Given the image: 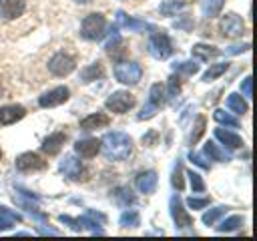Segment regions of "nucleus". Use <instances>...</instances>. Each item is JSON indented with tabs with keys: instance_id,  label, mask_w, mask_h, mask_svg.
<instances>
[{
	"instance_id": "obj_1",
	"label": "nucleus",
	"mask_w": 257,
	"mask_h": 241,
	"mask_svg": "<svg viewBox=\"0 0 257 241\" xmlns=\"http://www.w3.org/2000/svg\"><path fill=\"white\" fill-rule=\"evenodd\" d=\"M100 149L108 161H124L133 153V139L126 133L112 131V133H106L102 137Z\"/></svg>"
},
{
	"instance_id": "obj_2",
	"label": "nucleus",
	"mask_w": 257,
	"mask_h": 241,
	"mask_svg": "<svg viewBox=\"0 0 257 241\" xmlns=\"http://www.w3.org/2000/svg\"><path fill=\"white\" fill-rule=\"evenodd\" d=\"M149 52L151 56L163 60V58H169L171 52H173V44L169 40V36L163 32V30H155L153 28V34L149 38Z\"/></svg>"
},
{
	"instance_id": "obj_3",
	"label": "nucleus",
	"mask_w": 257,
	"mask_h": 241,
	"mask_svg": "<svg viewBox=\"0 0 257 241\" xmlns=\"http://www.w3.org/2000/svg\"><path fill=\"white\" fill-rule=\"evenodd\" d=\"M114 76L118 82L122 84H137L143 76V68L139 62H131V60H122L114 66Z\"/></svg>"
},
{
	"instance_id": "obj_4",
	"label": "nucleus",
	"mask_w": 257,
	"mask_h": 241,
	"mask_svg": "<svg viewBox=\"0 0 257 241\" xmlns=\"http://www.w3.org/2000/svg\"><path fill=\"white\" fill-rule=\"evenodd\" d=\"M104 26H106V20L102 14H88L84 20H82V26H80V34L86 38V40H98L104 32Z\"/></svg>"
},
{
	"instance_id": "obj_5",
	"label": "nucleus",
	"mask_w": 257,
	"mask_h": 241,
	"mask_svg": "<svg viewBox=\"0 0 257 241\" xmlns=\"http://www.w3.org/2000/svg\"><path fill=\"white\" fill-rule=\"evenodd\" d=\"M133 106H135V96L128 90H114L106 98V108L116 112V114H122V112H126Z\"/></svg>"
},
{
	"instance_id": "obj_6",
	"label": "nucleus",
	"mask_w": 257,
	"mask_h": 241,
	"mask_svg": "<svg viewBox=\"0 0 257 241\" xmlns=\"http://www.w3.org/2000/svg\"><path fill=\"white\" fill-rule=\"evenodd\" d=\"M74 66H76L74 58H72L70 54H66V52H56V54L48 60V70H50L52 74H56V76H66V74H70V72L74 70Z\"/></svg>"
},
{
	"instance_id": "obj_7",
	"label": "nucleus",
	"mask_w": 257,
	"mask_h": 241,
	"mask_svg": "<svg viewBox=\"0 0 257 241\" xmlns=\"http://www.w3.org/2000/svg\"><path fill=\"white\" fill-rule=\"evenodd\" d=\"M169 207H171V215L175 219V227L177 229H187V227H193V217L187 213V209L183 207V201L179 195H173L171 201H169Z\"/></svg>"
},
{
	"instance_id": "obj_8",
	"label": "nucleus",
	"mask_w": 257,
	"mask_h": 241,
	"mask_svg": "<svg viewBox=\"0 0 257 241\" xmlns=\"http://www.w3.org/2000/svg\"><path fill=\"white\" fill-rule=\"evenodd\" d=\"M221 32H223V36H227V38H237V36H243V32H245V24H243V20H241V16H237V14H225L223 18H221Z\"/></svg>"
},
{
	"instance_id": "obj_9",
	"label": "nucleus",
	"mask_w": 257,
	"mask_h": 241,
	"mask_svg": "<svg viewBox=\"0 0 257 241\" xmlns=\"http://www.w3.org/2000/svg\"><path fill=\"white\" fill-rule=\"evenodd\" d=\"M44 167H46V161L42 157H38L36 153H22L20 157H16V169L22 173L42 171Z\"/></svg>"
},
{
	"instance_id": "obj_10",
	"label": "nucleus",
	"mask_w": 257,
	"mask_h": 241,
	"mask_svg": "<svg viewBox=\"0 0 257 241\" xmlns=\"http://www.w3.org/2000/svg\"><path fill=\"white\" fill-rule=\"evenodd\" d=\"M68 94H70V90H68L66 86H56V88H52V90L44 92V94L38 98V104H40V106H44V108L58 106V104H62V102H66V100H68Z\"/></svg>"
},
{
	"instance_id": "obj_11",
	"label": "nucleus",
	"mask_w": 257,
	"mask_h": 241,
	"mask_svg": "<svg viewBox=\"0 0 257 241\" xmlns=\"http://www.w3.org/2000/svg\"><path fill=\"white\" fill-rule=\"evenodd\" d=\"M60 171H62L68 179H72V181L84 179V177H82V175H84V169H82L80 161H76L72 155H66V157L60 161Z\"/></svg>"
},
{
	"instance_id": "obj_12",
	"label": "nucleus",
	"mask_w": 257,
	"mask_h": 241,
	"mask_svg": "<svg viewBox=\"0 0 257 241\" xmlns=\"http://www.w3.org/2000/svg\"><path fill=\"white\" fill-rule=\"evenodd\" d=\"M24 8H26L24 0H0V16L6 20L18 18L24 12Z\"/></svg>"
},
{
	"instance_id": "obj_13",
	"label": "nucleus",
	"mask_w": 257,
	"mask_h": 241,
	"mask_svg": "<svg viewBox=\"0 0 257 241\" xmlns=\"http://www.w3.org/2000/svg\"><path fill=\"white\" fill-rule=\"evenodd\" d=\"M74 151L84 159H92L100 151V141L98 139H80L74 143Z\"/></svg>"
},
{
	"instance_id": "obj_14",
	"label": "nucleus",
	"mask_w": 257,
	"mask_h": 241,
	"mask_svg": "<svg viewBox=\"0 0 257 241\" xmlns=\"http://www.w3.org/2000/svg\"><path fill=\"white\" fill-rule=\"evenodd\" d=\"M24 114H26V110H24V106H20V104H6V106H0V125H12V123L20 120Z\"/></svg>"
},
{
	"instance_id": "obj_15",
	"label": "nucleus",
	"mask_w": 257,
	"mask_h": 241,
	"mask_svg": "<svg viewBox=\"0 0 257 241\" xmlns=\"http://www.w3.org/2000/svg\"><path fill=\"white\" fill-rule=\"evenodd\" d=\"M157 181H159V177H157L155 171H143V173H139L137 179H135L137 189H139L141 193H153V191L157 189Z\"/></svg>"
},
{
	"instance_id": "obj_16",
	"label": "nucleus",
	"mask_w": 257,
	"mask_h": 241,
	"mask_svg": "<svg viewBox=\"0 0 257 241\" xmlns=\"http://www.w3.org/2000/svg\"><path fill=\"white\" fill-rule=\"evenodd\" d=\"M116 26H122V28L135 30V32H139V30H145V28H153L151 24H147V22H143V20H137V18H131V16H126L122 10H118V12H116Z\"/></svg>"
},
{
	"instance_id": "obj_17",
	"label": "nucleus",
	"mask_w": 257,
	"mask_h": 241,
	"mask_svg": "<svg viewBox=\"0 0 257 241\" xmlns=\"http://www.w3.org/2000/svg\"><path fill=\"white\" fill-rule=\"evenodd\" d=\"M64 141H66V135H64V133H52V135H48V137L44 139L42 151H44L46 155H56V153L62 149Z\"/></svg>"
},
{
	"instance_id": "obj_18",
	"label": "nucleus",
	"mask_w": 257,
	"mask_h": 241,
	"mask_svg": "<svg viewBox=\"0 0 257 241\" xmlns=\"http://www.w3.org/2000/svg\"><path fill=\"white\" fill-rule=\"evenodd\" d=\"M108 123H110L108 114H104V112H96V114H88L86 118H82V120H80V129H82V131L102 129V127H106Z\"/></svg>"
},
{
	"instance_id": "obj_19",
	"label": "nucleus",
	"mask_w": 257,
	"mask_h": 241,
	"mask_svg": "<svg viewBox=\"0 0 257 241\" xmlns=\"http://www.w3.org/2000/svg\"><path fill=\"white\" fill-rule=\"evenodd\" d=\"M215 137L227 147V149H239V147H243V139L239 137V135H235V133H231V131H227V129H215Z\"/></svg>"
},
{
	"instance_id": "obj_20",
	"label": "nucleus",
	"mask_w": 257,
	"mask_h": 241,
	"mask_svg": "<svg viewBox=\"0 0 257 241\" xmlns=\"http://www.w3.org/2000/svg\"><path fill=\"white\" fill-rule=\"evenodd\" d=\"M20 221H22V217L18 213H14L8 207H0V231H6V229H10L12 225H16Z\"/></svg>"
},
{
	"instance_id": "obj_21",
	"label": "nucleus",
	"mask_w": 257,
	"mask_h": 241,
	"mask_svg": "<svg viewBox=\"0 0 257 241\" xmlns=\"http://www.w3.org/2000/svg\"><path fill=\"white\" fill-rule=\"evenodd\" d=\"M102 74H104L102 64H100V62H92L90 66H86V68L80 70V80H82V82H90V80L100 78Z\"/></svg>"
},
{
	"instance_id": "obj_22",
	"label": "nucleus",
	"mask_w": 257,
	"mask_h": 241,
	"mask_svg": "<svg viewBox=\"0 0 257 241\" xmlns=\"http://www.w3.org/2000/svg\"><path fill=\"white\" fill-rule=\"evenodd\" d=\"M193 54H195L197 58H201V60H209V58L219 56L221 50L215 48V46H209V44H201V42H199V44L193 46Z\"/></svg>"
},
{
	"instance_id": "obj_23",
	"label": "nucleus",
	"mask_w": 257,
	"mask_h": 241,
	"mask_svg": "<svg viewBox=\"0 0 257 241\" xmlns=\"http://www.w3.org/2000/svg\"><path fill=\"white\" fill-rule=\"evenodd\" d=\"M165 100H167V90H165V86H163L161 82H155V84L151 86V90H149V102L155 104V106H161Z\"/></svg>"
},
{
	"instance_id": "obj_24",
	"label": "nucleus",
	"mask_w": 257,
	"mask_h": 241,
	"mask_svg": "<svg viewBox=\"0 0 257 241\" xmlns=\"http://www.w3.org/2000/svg\"><path fill=\"white\" fill-rule=\"evenodd\" d=\"M227 106L235 112V114H245L247 112V102L241 98V94H237V92H231L229 96H227Z\"/></svg>"
},
{
	"instance_id": "obj_25",
	"label": "nucleus",
	"mask_w": 257,
	"mask_h": 241,
	"mask_svg": "<svg viewBox=\"0 0 257 241\" xmlns=\"http://www.w3.org/2000/svg\"><path fill=\"white\" fill-rule=\"evenodd\" d=\"M205 155H207L209 159H213V161H221V163L229 161V155H227L225 151H221V149H219V145H215L213 141L205 143Z\"/></svg>"
},
{
	"instance_id": "obj_26",
	"label": "nucleus",
	"mask_w": 257,
	"mask_h": 241,
	"mask_svg": "<svg viewBox=\"0 0 257 241\" xmlns=\"http://www.w3.org/2000/svg\"><path fill=\"white\" fill-rule=\"evenodd\" d=\"M181 8H185V0H165L161 6H159V12L163 16H173L177 14Z\"/></svg>"
},
{
	"instance_id": "obj_27",
	"label": "nucleus",
	"mask_w": 257,
	"mask_h": 241,
	"mask_svg": "<svg viewBox=\"0 0 257 241\" xmlns=\"http://www.w3.org/2000/svg\"><path fill=\"white\" fill-rule=\"evenodd\" d=\"M223 4H225V0H203V2H201V8H203L205 16L213 18V16H217V14L221 12Z\"/></svg>"
},
{
	"instance_id": "obj_28",
	"label": "nucleus",
	"mask_w": 257,
	"mask_h": 241,
	"mask_svg": "<svg viewBox=\"0 0 257 241\" xmlns=\"http://www.w3.org/2000/svg\"><path fill=\"white\" fill-rule=\"evenodd\" d=\"M173 70H175V72H183V74H187V76H193V74H197V72H199V64H197V62H193V60L175 62V64H173Z\"/></svg>"
},
{
	"instance_id": "obj_29",
	"label": "nucleus",
	"mask_w": 257,
	"mask_h": 241,
	"mask_svg": "<svg viewBox=\"0 0 257 241\" xmlns=\"http://www.w3.org/2000/svg\"><path fill=\"white\" fill-rule=\"evenodd\" d=\"M229 68V62H219V64H211L209 68H207V72L203 74V80L205 82H209V80H215L217 76H221L225 70Z\"/></svg>"
},
{
	"instance_id": "obj_30",
	"label": "nucleus",
	"mask_w": 257,
	"mask_h": 241,
	"mask_svg": "<svg viewBox=\"0 0 257 241\" xmlns=\"http://www.w3.org/2000/svg\"><path fill=\"white\" fill-rule=\"evenodd\" d=\"M213 118H215L219 125H225V127H233V129H237V127H239V120H237L235 116H231L229 112L221 110V108H217V110L213 112Z\"/></svg>"
},
{
	"instance_id": "obj_31",
	"label": "nucleus",
	"mask_w": 257,
	"mask_h": 241,
	"mask_svg": "<svg viewBox=\"0 0 257 241\" xmlns=\"http://www.w3.org/2000/svg\"><path fill=\"white\" fill-rule=\"evenodd\" d=\"M118 221H120L122 227H137V225H141V215H139V211L128 209V211H124V213L120 215Z\"/></svg>"
},
{
	"instance_id": "obj_32",
	"label": "nucleus",
	"mask_w": 257,
	"mask_h": 241,
	"mask_svg": "<svg viewBox=\"0 0 257 241\" xmlns=\"http://www.w3.org/2000/svg\"><path fill=\"white\" fill-rule=\"evenodd\" d=\"M241 225H243V217H241V215H231V217H227L221 225H217V229L227 233V231H235V229H239Z\"/></svg>"
},
{
	"instance_id": "obj_33",
	"label": "nucleus",
	"mask_w": 257,
	"mask_h": 241,
	"mask_svg": "<svg viewBox=\"0 0 257 241\" xmlns=\"http://www.w3.org/2000/svg\"><path fill=\"white\" fill-rule=\"evenodd\" d=\"M114 199H116V203L118 205H128V203H135V195H133V191L128 189V187H118L116 191H114Z\"/></svg>"
},
{
	"instance_id": "obj_34",
	"label": "nucleus",
	"mask_w": 257,
	"mask_h": 241,
	"mask_svg": "<svg viewBox=\"0 0 257 241\" xmlns=\"http://www.w3.org/2000/svg\"><path fill=\"white\" fill-rule=\"evenodd\" d=\"M205 125H207V118H205L203 114H199V116H197V120H195L193 133H191V145H195V143L201 139V135L205 133Z\"/></svg>"
},
{
	"instance_id": "obj_35",
	"label": "nucleus",
	"mask_w": 257,
	"mask_h": 241,
	"mask_svg": "<svg viewBox=\"0 0 257 241\" xmlns=\"http://www.w3.org/2000/svg\"><path fill=\"white\" fill-rule=\"evenodd\" d=\"M171 185L177 189V191H181L183 187H185V181H183V167H181V161H177L175 163V169H173V175H171Z\"/></svg>"
},
{
	"instance_id": "obj_36",
	"label": "nucleus",
	"mask_w": 257,
	"mask_h": 241,
	"mask_svg": "<svg viewBox=\"0 0 257 241\" xmlns=\"http://www.w3.org/2000/svg\"><path fill=\"white\" fill-rule=\"evenodd\" d=\"M225 211H227V207H215V209H209L205 215H203V223L205 225H215V221L221 217V215H225Z\"/></svg>"
},
{
	"instance_id": "obj_37",
	"label": "nucleus",
	"mask_w": 257,
	"mask_h": 241,
	"mask_svg": "<svg viewBox=\"0 0 257 241\" xmlns=\"http://www.w3.org/2000/svg\"><path fill=\"white\" fill-rule=\"evenodd\" d=\"M187 177H189V181H191V189H193V193H203V191H205V181H203V177H201L199 173L189 171Z\"/></svg>"
},
{
	"instance_id": "obj_38",
	"label": "nucleus",
	"mask_w": 257,
	"mask_h": 241,
	"mask_svg": "<svg viewBox=\"0 0 257 241\" xmlns=\"http://www.w3.org/2000/svg\"><path fill=\"white\" fill-rule=\"evenodd\" d=\"M187 205L191 209H205L209 205V197H189L187 199Z\"/></svg>"
},
{
	"instance_id": "obj_39",
	"label": "nucleus",
	"mask_w": 257,
	"mask_h": 241,
	"mask_svg": "<svg viewBox=\"0 0 257 241\" xmlns=\"http://www.w3.org/2000/svg\"><path fill=\"white\" fill-rule=\"evenodd\" d=\"M241 92H243L247 98L253 96V78H251V76H245V78L241 80Z\"/></svg>"
},
{
	"instance_id": "obj_40",
	"label": "nucleus",
	"mask_w": 257,
	"mask_h": 241,
	"mask_svg": "<svg viewBox=\"0 0 257 241\" xmlns=\"http://www.w3.org/2000/svg\"><path fill=\"white\" fill-rule=\"evenodd\" d=\"M189 159H191V163H195L197 167H201V169H209V163L205 161V157L203 155H199V153H189Z\"/></svg>"
},
{
	"instance_id": "obj_41",
	"label": "nucleus",
	"mask_w": 257,
	"mask_h": 241,
	"mask_svg": "<svg viewBox=\"0 0 257 241\" xmlns=\"http://www.w3.org/2000/svg\"><path fill=\"white\" fill-rule=\"evenodd\" d=\"M157 108H159V106H155V104H151V102H149V104H147V106H145V108L139 112V120H145V118H151V116H155Z\"/></svg>"
},
{
	"instance_id": "obj_42",
	"label": "nucleus",
	"mask_w": 257,
	"mask_h": 241,
	"mask_svg": "<svg viewBox=\"0 0 257 241\" xmlns=\"http://www.w3.org/2000/svg\"><path fill=\"white\" fill-rule=\"evenodd\" d=\"M157 139H159V133H157V131H149V133L143 137V145H147V147H153V145L157 143Z\"/></svg>"
},
{
	"instance_id": "obj_43",
	"label": "nucleus",
	"mask_w": 257,
	"mask_h": 241,
	"mask_svg": "<svg viewBox=\"0 0 257 241\" xmlns=\"http://www.w3.org/2000/svg\"><path fill=\"white\" fill-rule=\"evenodd\" d=\"M179 88H181L179 78H177V76H171V78H169V96H175V94L179 92Z\"/></svg>"
},
{
	"instance_id": "obj_44",
	"label": "nucleus",
	"mask_w": 257,
	"mask_h": 241,
	"mask_svg": "<svg viewBox=\"0 0 257 241\" xmlns=\"http://www.w3.org/2000/svg\"><path fill=\"white\" fill-rule=\"evenodd\" d=\"M175 28H185V30H189V28H193V20H191L189 16H183V20H175Z\"/></svg>"
},
{
	"instance_id": "obj_45",
	"label": "nucleus",
	"mask_w": 257,
	"mask_h": 241,
	"mask_svg": "<svg viewBox=\"0 0 257 241\" xmlns=\"http://www.w3.org/2000/svg\"><path fill=\"white\" fill-rule=\"evenodd\" d=\"M245 50H249V44H237V46H229V48H225L227 54H239V52H245Z\"/></svg>"
},
{
	"instance_id": "obj_46",
	"label": "nucleus",
	"mask_w": 257,
	"mask_h": 241,
	"mask_svg": "<svg viewBox=\"0 0 257 241\" xmlns=\"http://www.w3.org/2000/svg\"><path fill=\"white\" fill-rule=\"evenodd\" d=\"M76 2H80V4H88V2H92V0H76Z\"/></svg>"
},
{
	"instance_id": "obj_47",
	"label": "nucleus",
	"mask_w": 257,
	"mask_h": 241,
	"mask_svg": "<svg viewBox=\"0 0 257 241\" xmlns=\"http://www.w3.org/2000/svg\"><path fill=\"white\" fill-rule=\"evenodd\" d=\"M0 94H2V88H0Z\"/></svg>"
},
{
	"instance_id": "obj_48",
	"label": "nucleus",
	"mask_w": 257,
	"mask_h": 241,
	"mask_svg": "<svg viewBox=\"0 0 257 241\" xmlns=\"http://www.w3.org/2000/svg\"><path fill=\"white\" fill-rule=\"evenodd\" d=\"M0 157H2V151H0Z\"/></svg>"
}]
</instances>
